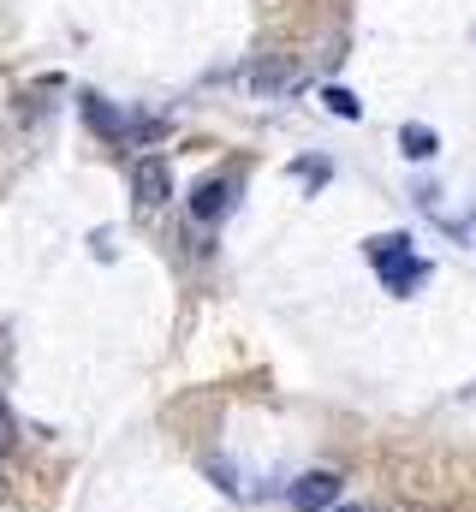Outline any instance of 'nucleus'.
<instances>
[{
    "mask_svg": "<svg viewBox=\"0 0 476 512\" xmlns=\"http://www.w3.org/2000/svg\"><path fill=\"white\" fill-rule=\"evenodd\" d=\"M131 191H137V203L161 209V203L173 197V173H167V161H161V155H143V161L131 167Z\"/></svg>",
    "mask_w": 476,
    "mask_h": 512,
    "instance_id": "nucleus-1",
    "label": "nucleus"
},
{
    "mask_svg": "<svg viewBox=\"0 0 476 512\" xmlns=\"http://www.w3.org/2000/svg\"><path fill=\"white\" fill-rule=\"evenodd\" d=\"M334 501H340V477L334 471H310V477L292 483V507L298 512H328Z\"/></svg>",
    "mask_w": 476,
    "mask_h": 512,
    "instance_id": "nucleus-2",
    "label": "nucleus"
},
{
    "mask_svg": "<svg viewBox=\"0 0 476 512\" xmlns=\"http://www.w3.org/2000/svg\"><path fill=\"white\" fill-rule=\"evenodd\" d=\"M233 209V179H197V191H191V221H221Z\"/></svg>",
    "mask_w": 476,
    "mask_h": 512,
    "instance_id": "nucleus-3",
    "label": "nucleus"
},
{
    "mask_svg": "<svg viewBox=\"0 0 476 512\" xmlns=\"http://www.w3.org/2000/svg\"><path fill=\"white\" fill-rule=\"evenodd\" d=\"M423 274H429V262H417L411 251H405V256H393V262H381V280H387V292H393V298H411Z\"/></svg>",
    "mask_w": 476,
    "mask_h": 512,
    "instance_id": "nucleus-4",
    "label": "nucleus"
},
{
    "mask_svg": "<svg viewBox=\"0 0 476 512\" xmlns=\"http://www.w3.org/2000/svg\"><path fill=\"white\" fill-rule=\"evenodd\" d=\"M244 78H250V90L280 96V90H298V84H304V66H250Z\"/></svg>",
    "mask_w": 476,
    "mask_h": 512,
    "instance_id": "nucleus-5",
    "label": "nucleus"
},
{
    "mask_svg": "<svg viewBox=\"0 0 476 512\" xmlns=\"http://www.w3.org/2000/svg\"><path fill=\"white\" fill-rule=\"evenodd\" d=\"M399 149H405L411 161H435V155H441V137H435L429 126H417V120H411V126L399 131Z\"/></svg>",
    "mask_w": 476,
    "mask_h": 512,
    "instance_id": "nucleus-6",
    "label": "nucleus"
},
{
    "mask_svg": "<svg viewBox=\"0 0 476 512\" xmlns=\"http://www.w3.org/2000/svg\"><path fill=\"white\" fill-rule=\"evenodd\" d=\"M84 114H90V126L102 131V137H119V131H125V114H119V108H108L102 96H90V102H84Z\"/></svg>",
    "mask_w": 476,
    "mask_h": 512,
    "instance_id": "nucleus-7",
    "label": "nucleus"
},
{
    "mask_svg": "<svg viewBox=\"0 0 476 512\" xmlns=\"http://www.w3.org/2000/svg\"><path fill=\"white\" fill-rule=\"evenodd\" d=\"M322 102H328V114H340V120H363V102H357L352 90H340V84H328Z\"/></svg>",
    "mask_w": 476,
    "mask_h": 512,
    "instance_id": "nucleus-8",
    "label": "nucleus"
},
{
    "mask_svg": "<svg viewBox=\"0 0 476 512\" xmlns=\"http://www.w3.org/2000/svg\"><path fill=\"white\" fill-rule=\"evenodd\" d=\"M405 251H411L405 233H381V239H369V256H375V262H393V256H405Z\"/></svg>",
    "mask_w": 476,
    "mask_h": 512,
    "instance_id": "nucleus-9",
    "label": "nucleus"
},
{
    "mask_svg": "<svg viewBox=\"0 0 476 512\" xmlns=\"http://www.w3.org/2000/svg\"><path fill=\"white\" fill-rule=\"evenodd\" d=\"M0 453H12V411H6V399H0Z\"/></svg>",
    "mask_w": 476,
    "mask_h": 512,
    "instance_id": "nucleus-10",
    "label": "nucleus"
},
{
    "mask_svg": "<svg viewBox=\"0 0 476 512\" xmlns=\"http://www.w3.org/2000/svg\"><path fill=\"white\" fill-rule=\"evenodd\" d=\"M340 512H357V507H340Z\"/></svg>",
    "mask_w": 476,
    "mask_h": 512,
    "instance_id": "nucleus-11",
    "label": "nucleus"
},
{
    "mask_svg": "<svg viewBox=\"0 0 476 512\" xmlns=\"http://www.w3.org/2000/svg\"><path fill=\"white\" fill-rule=\"evenodd\" d=\"M471 36H476V30H471Z\"/></svg>",
    "mask_w": 476,
    "mask_h": 512,
    "instance_id": "nucleus-12",
    "label": "nucleus"
}]
</instances>
